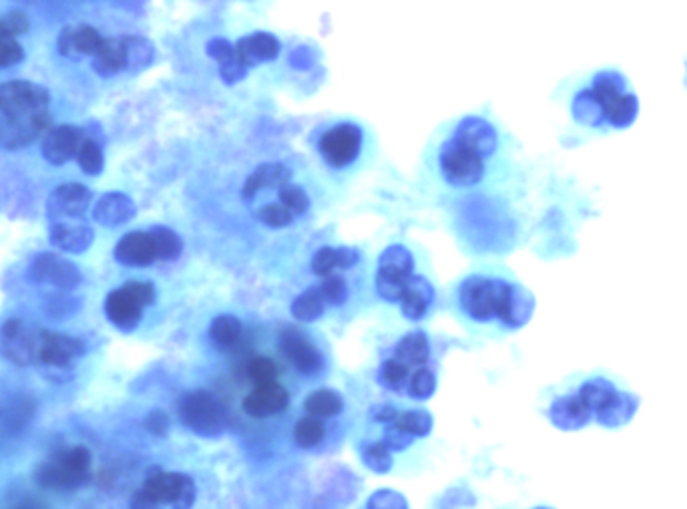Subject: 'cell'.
<instances>
[{
	"label": "cell",
	"mask_w": 687,
	"mask_h": 509,
	"mask_svg": "<svg viewBox=\"0 0 687 509\" xmlns=\"http://www.w3.org/2000/svg\"><path fill=\"white\" fill-rule=\"evenodd\" d=\"M641 407L639 395L607 373L589 375L577 387L551 401L547 417L561 431H581L589 425L603 429L627 427Z\"/></svg>",
	"instance_id": "cell-1"
},
{
	"label": "cell",
	"mask_w": 687,
	"mask_h": 509,
	"mask_svg": "<svg viewBox=\"0 0 687 509\" xmlns=\"http://www.w3.org/2000/svg\"><path fill=\"white\" fill-rule=\"evenodd\" d=\"M639 101L617 71H599L571 101V117L589 131H621L633 125Z\"/></svg>",
	"instance_id": "cell-2"
},
{
	"label": "cell",
	"mask_w": 687,
	"mask_h": 509,
	"mask_svg": "<svg viewBox=\"0 0 687 509\" xmlns=\"http://www.w3.org/2000/svg\"><path fill=\"white\" fill-rule=\"evenodd\" d=\"M49 91L31 81L0 85V149H23L37 141L51 123Z\"/></svg>",
	"instance_id": "cell-3"
},
{
	"label": "cell",
	"mask_w": 687,
	"mask_h": 509,
	"mask_svg": "<svg viewBox=\"0 0 687 509\" xmlns=\"http://www.w3.org/2000/svg\"><path fill=\"white\" fill-rule=\"evenodd\" d=\"M515 286V282L501 278L471 276L461 284V304L465 312L479 322L497 316L507 326Z\"/></svg>",
	"instance_id": "cell-4"
},
{
	"label": "cell",
	"mask_w": 687,
	"mask_h": 509,
	"mask_svg": "<svg viewBox=\"0 0 687 509\" xmlns=\"http://www.w3.org/2000/svg\"><path fill=\"white\" fill-rule=\"evenodd\" d=\"M197 487L195 481L185 473H167L161 469H151L143 487L133 495L131 507L149 509L159 505L191 507L195 503Z\"/></svg>",
	"instance_id": "cell-5"
},
{
	"label": "cell",
	"mask_w": 687,
	"mask_h": 509,
	"mask_svg": "<svg viewBox=\"0 0 687 509\" xmlns=\"http://www.w3.org/2000/svg\"><path fill=\"white\" fill-rule=\"evenodd\" d=\"M91 451L85 447H71L51 455L39 469L37 481L49 491H75L89 481Z\"/></svg>",
	"instance_id": "cell-6"
},
{
	"label": "cell",
	"mask_w": 687,
	"mask_h": 509,
	"mask_svg": "<svg viewBox=\"0 0 687 509\" xmlns=\"http://www.w3.org/2000/svg\"><path fill=\"white\" fill-rule=\"evenodd\" d=\"M85 357V343L75 336L41 330L37 365L45 369V377L63 383L73 377V367Z\"/></svg>",
	"instance_id": "cell-7"
},
{
	"label": "cell",
	"mask_w": 687,
	"mask_h": 509,
	"mask_svg": "<svg viewBox=\"0 0 687 509\" xmlns=\"http://www.w3.org/2000/svg\"><path fill=\"white\" fill-rule=\"evenodd\" d=\"M485 159L477 149L452 135L440 147V172L450 186L469 188L483 180Z\"/></svg>",
	"instance_id": "cell-8"
},
{
	"label": "cell",
	"mask_w": 687,
	"mask_h": 509,
	"mask_svg": "<svg viewBox=\"0 0 687 509\" xmlns=\"http://www.w3.org/2000/svg\"><path fill=\"white\" fill-rule=\"evenodd\" d=\"M179 419L201 437H219L225 431V411L207 391H189L179 399Z\"/></svg>",
	"instance_id": "cell-9"
},
{
	"label": "cell",
	"mask_w": 687,
	"mask_h": 509,
	"mask_svg": "<svg viewBox=\"0 0 687 509\" xmlns=\"http://www.w3.org/2000/svg\"><path fill=\"white\" fill-rule=\"evenodd\" d=\"M280 55V43L270 33H256L250 35L234 45V61L221 67L219 75L227 85H234L242 81L248 73V69L274 61Z\"/></svg>",
	"instance_id": "cell-10"
},
{
	"label": "cell",
	"mask_w": 687,
	"mask_h": 509,
	"mask_svg": "<svg viewBox=\"0 0 687 509\" xmlns=\"http://www.w3.org/2000/svg\"><path fill=\"white\" fill-rule=\"evenodd\" d=\"M362 143L364 133L356 123H336L320 135L318 151L330 167L344 169L358 159Z\"/></svg>",
	"instance_id": "cell-11"
},
{
	"label": "cell",
	"mask_w": 687,
	"mask_h": 509,
	"mask_svg": "<svg viewBox=\"0 0 687 509\" xmlns=\"http://www.w3.org/2000/svg\"><path fill=\"white\" fill-rule=\"evenodd\" d=\"M39 332L19 318H9L0 326V357L17 367L37 365Z\"/></svg>",
	"instance_id": "cell-12"
},
{
	"label": "cell",
	"mask_w": 687,
	"mask_h": 509,
	"mask_svg": "<svg viewBox=\"0 0 687 509\" xmlns=\"http://www.w3.org/2000/svg\"><path fill=\"white\" fill-rule=\"evenodd\" d=\"M29 280L35 284L53 286L61 292H71L81 284L83 274L71 260H65L53 252H43L31 262Z\"/></svg>",
	"instance_id": "cell-13"
},
{
	"label": "cell",
	"mask_w": 687,
	"mask_h": 509,
	"mask_svg": "<svg viewBox=\"0 0 687 509\" xmlns=\"http://www.w3.org/2000/svg\"><path fill=\"white\" fill-rule=\"evenodd\" d=\"M280 349L286 359L302 375H316L324 369V357L310 338L294 328H284L280 334Z\"/></svg>",
	"instance_id": "cell-14"
},
{
	"label": "cell",
	"mask_w": 687,
	"mask_h": 509,
	"mask_svg": "<svg viewBox=\"0 0 687 509\" xmlns=\"http://www.w3.org/2000/svg\"><path fill=\"white\" fill-rule=\"evenodd\" d=\"M51 222L49 240L53 246L67 254H83L91 248L95 240V232L83 216H67L55 218Z\"/></svg>",
	"instance_id": "cell-15"
},
{
	"label": "cell",
	"mask_w": 687,
	"mask_h": 509,
	"mask_svg": "<svg viewBox=\"0 0 687 509\" xmlns=\"http://www.w3.org/2000/svg\"><path fill=\"white\" fill-rule=\"evenodd\" d=\"M85 137H87L85 129L75 127V125L51 127L47 129L45 139H43V157L51 165H57V167L65 165L77 157L79 147Z\"/></svg>",
	"instance_id": "cell-16"
},
{
	"label": "cell",
	"mask_w": 687,
	"mask_h": 509,
	"mask_svg": "<svg viewBox=\"0 0 687 509\" xmlns=\"http://www.w3.org/2000/svg\"><path fill=\"white\" fill-rule=\"evenodd\" d=\"M288 405H290V395L276 381L256 385V389L242 403L244 411L250 417H256V419H266V417L280 415V413H284L288 409Z\"/></svg>",
	"instance_id": "cell-17"
},
{
	"label": "cell",
	"mask_w": 687,
	"mask_h": 509,
	"mask_svg": "<svg viewBox=\"0 0 687 509\" xmlns=\"http://www.w3.org/2000/svg\"><path fill=\"white\" fill-rule=\"evenodd\" d=\"M452 135L477 149L483 157H491L499 149V133L495 125L477 115L463 117L456 123Z\"/></svg>",
	"instance_id": "cell-18"
},
{
	"label": "cell",
	"mask_w": 687,
	"mask_h": 509,
	"mask_svg": "<svg viewBox=\"0 0 687 509\" xmlns=\"http://www.w3.org/2000/svg\"><path fill=\"white\" fill-rule=\"evenodd\" d=\"M93 69L103 79L129 71V35L105 37L93 55Z\"/></svg>",
	"instance_id": "cell-19"
},
{
	"label": "cell",
	"mask_w": 687,
	"mask_h": 509,
	"mask_svg": "<svg viewBox=\"0 0 687 509\" xmlns=\"http://www.w3.org/2000/svg\"><path fill=\"white\" fill-rule=\"evenodd\" d=\"M143 304L125 288H117L105 298V316L121 332H133L143 318Z\"/></svg>",
	"instance_id": "cell-20"
},
{
	"label": "cell",
	"mask_w": 687,
	"mask_h": 509,
	"mask_svg": "<svg viewBox=\"0 0 687 509\" xmlns=\"http://www.w3.org/2000/svg\"><path fill=\"white\" fill-rule=\"evenodd\" d=\"M93 194L81 184H63L59 186L47 200V216L49 220L67 218V216H83L91 204Z\"/></svg>",
	"instance_id": "cell-21"
},
{
	"label": "cell",
	"mask_w": 687,
	"mask_h": 509,
	"mask_svg": "<svg viewBox=\"0 0 687 509\" xmlns=\"http://www.w3.org/2000/svg\"><path fill=\"white\" fill-rule=\"evenodd\" d=\"M115 260L129 268H147L157 260L149 232H129L115 246Z\"/></svg>",
	"instance_id": "cell-22"
},
{
	"label": "cell",
	"mask_w": 687,
	"mask_h": 509,
	"mask_svg": "<svg viewBox=\"0 0 687 509\" xmlns=\"http://www.w3.org/2000/svg\"><path fill=\"white\" fill-rule=\"evenodd\" d=\"M103 39L105 37L89 25L65 27L59 35V53L71 61H81L83 57H93Z\"/></svg>",
	"instance_id": "cell-23"
},
{
	"label": "cell",
	"mask_w": 687,
	"mask_h": 509,
	"mask_svg": "<svg viewBox=\"0 0 687 509\" xmlns=\"http://www.w3.org/2000/svg\"><path fill=\"white\" fill-rule=\"evenodd\" d=\"M137 214L135 202L121 192H109L101 196L93 208V220L105 228H117L131 222Z\"/></svg>",
	"instance_id": "cell-24"
},
{
	"label": "cell",
	"mask_w": 687,
	"mask_h": 509,
	"mask_svg": "<svg viewBox=\"0 0 687 509\" xmlns=\"http://www.w3.org/2000/svg\"><path fill=\"white\" fill-rule=\"evenodd\" d=\"M292 172L282 163H262L256 167V172L244 184V200H254V196L262 190H282L290 184Z\"/></svg>",
	"instance_id": "cell-25"
},
{
	"label": "cell",
	"mask_w": 687,
	"mask_h": 509,
	"mask_svg": "<svg viewBox=\"0 0 687 509\" xmlns=\"http://www.w3.org/2000/svg\"><path fill=\"white\" fill-rule=\"evenodd\" d=\"M434 298V288L424 276H416L414 272L406 278V288L402 294V314L408 320H420L428 312V306Z\"/></svg>",
	"instance_id": "cell-26"
},
{
	"label": "cell",
	"mask_w": 687,
	"mask_h": 509,
	"mask_svg": "<svg viewBox=\"0 0 687 509\" xmlns=\"http://www.w3.org/2000/svg\"><path fill=\"white\" fill-rule=\"evenodd\" d=\"M35 413V403L29 397H15L9 403L0 405V431L19 433L25 429Z\"/></svg>",
	"instance_id": "cell-27"
},
{
	"label": "cell",
	"mask_w": 687,
	"mask_h": 509,
	"mask_svg": "<svg viewBox=\"0 0 687 509\" xmlns=\"http://www.w3.org/2000/svg\"><path fill=\"white\" fill-rule=\"evenodd\" d=\"M242 322L232 316V314H221L217 316L211 326H209V338H211V345L217 351H229L234 349L236 343L240 341L242 336Z\"/></svg>",
	"instance_id": "cell-28"
},
{
	"label": "cell",
	"mask_w": 687,
	"mask_h": 509,
	"mask_svg": "<svg viewBox=\"0 0 687 509\" xmlns=\"http://www.w3.org/2000/svg\"><path fill=\"white\" fill-rule=\"evenodd\" d=\"M394 357L406 363L408 367H420L428 361L430 357V345L426 341V336L422 332H412L404 336L402 341L396 345Z\"/></svg>",
	"instance_id": "cell-29"
},
{
	"label": "cell",
	"mask_w": 687,
	"mask_h": 509,
	"mask_svg": "<svg viewBox=\"0 0 687 509\" xmlns=\"http://www.w3.org/2000/svg\"><path fill=\"white\" fill-rule=\"evenodd\" d=\"M77 163L81 167V172L85 176H101L103 174V169H105V153H103V141L93 137V135H87L79 147V153H77Z\"/></svg>",
	"instance_id": "cell-30"
},
{
	"label": "cell",
	"mask_w": 687,
	"mask_h": 509,
	"mask_svg": "<svg viewBox=\"0 0 687 509\" xmlns=\"http://www.w3.org/2000/svg\"><path fill=\"white\" fill-rule=\"evenodd\" d=\"M324 312H326V298H324L320 286L304 290V292L292 302V314H294V318L300 320V322H314V320H318Z\"/></svg>",
	"instance_id": "cell-31"
},
{
	"label": "cell",
	"mask_w": 687,
	"mask_h": 509,
	"mask_svg": "<svg viewBox=\"0 0 687 509\" xmlns=\"http://www.w3.org/2000/svg\"><path fill=\"white\" fill-rule=\"evenodd\" d=\"M304 409L308 415L320 417V419H328V417H336L338 413H342L344 409V401L342 397L332 391V389H318L312 395H308Z\"/></svg>",
	"instance_id": "cell-32"
},
{
	"label": "cell",
	"mask_w": 687,
	"mask_h": 509,
	"mask_svg": "<svg viewBox=\"0 0 687 509\" xmlns=\"http://www.w3.org/2000/svg\"><path fill=\"white\" fill-rule=\"evenodd\" d=\"M151 238L155 244V252H157V260H165V262H173L181 256L183 252V240L165 226H155L151 228Z\"/></svg>",
	"instance_id": "cell-33"
},
{
	"label": "cell",
	"mask_w": 687,
	"mask_h": 509,
	"mask_svg": "<svg viewBox=\"0 0 687 509\" xmlns=\"http://www.w3.org/2000/svg\"><path fill=\"white\" fill-rule=\"evenodd\" d=\"M324 437H326V427H324L320 417L308 415V417L300 419L294 427V441L302 449L318 447L324 441Z\"/></svg>",
	"instance_id": "cell-34"
},
{
	"label": "cell",
	"mask_w": 687,
	"mask_h": 509,
	"mask_svg": "<svg viewBox=\"0 0 687 509\" xmlns=\"http://www.w3.org/2000/svg\"><path fill=\"white\" fill-rule=\"evenodd\" d=\"M406 278L398 272H392L388 268H378L376 272V292L382 300L386 302H400L404 288H406Z\"/></svg>",
	"instance_id": "cell-35"
},
{
	"label": "cell",
	"mask_w": 687,
	"mask_h": 509,
	"mask_svg": "<svg viewBox=\"0 0 687 509\" xmlns=\"http://www.w3.org/2000/svg\"><path fill=\"white\" fill-rule=\"evenodd\" d=\"M378 268H388L402 276H410L414 272V256L404 246L394 244L380 254Z\"/></svg>",
	"instance_id": "cell-36"
},
{
	"label": "cell",
	"mask_w": 687,
	"mask_h": 509,
	"mask_svg": "<svg viewBox=\"0 0 687 509\" xmlns=\"http://www.w3.org/2000/svg\"><path fill=\"white\" fill-rule=\"evenodd\" d=\"M410 379V367L400 359H388L380 369V383L396 393H406Z\"/></svg>",
	"instance_id": "cell-37"
},
{
	"label": "cell",
	"mask_w": 687,
	"mask_h": 509,
	"mask_svg": "<svg viewBox=\"0 0 687 509\" xmlns=\"http://www.w3.org/2000/svg\"><path fill=\"white\" fill-rule=\"evenodd\" d=\"M362 461L364 465L374 471V473H388L392 469V449L382 441H376V443H368L364 445L362 449Z\"/></svg>",
	"instance_id": "cell-38"
},
{
	"label": "cell",
	"mask_w": 687,
	"mask_h": 509,
	"mask_svg": "<svg viewBox=\"0 0 687 509\" xmlns=\"http://www.w3.org/2000/svg\"><path fill=\"white\" fill-rule=\"evenodd\" d=\"M396 427H400L402 431L410 433L412 437H426L432 431V415L428 411L416 409V411H402L398 413Z\"/></svg>",
	"instance_id": "cell-39"
},
{
	"label": "cell",
	"mask_w": 687,
	"mask_h": 509,
	"mask_svg": "<svg viewBox=\"0 0 687 509\" xmlns=\"http://www.w3.org/2000/svg\"><path fill=\"white\" fill-rule=\"evenodd\" d=\"M436 391V377L432 371L428 369H416L410 379H408V387H406V393L416 399V401H426L434 395Z\"/></svg>",
	"instance_id": "cell-40"
},
{
	"label": "cell",
	"mask_w": 687,
	"mask_h": 509,
	"mask_svg": "<svg viewBox=\"0 0 687 509\" xmlns=\"http://www.w3.org/2000/svg\"><path fill=\"white\" fill-rule=\"evenodd\" d=\"M246 375L252 383L260 385V383H270V381H276V375H278V369L274 365L272 359L268 357H252L248 363H246Z\"/></svg>",
	"instance_id": "cell-41"
},
{
	"label": "cell",
	"mask_w": 687,
	"mask_h": 509,
	"mask_svg": "<svg viewBox=\"0 0 687 509\" xmlns=\"http://www.w3.org/2000/svg\"><path fill=\"white\" fill-rule=\"evenodd\" d=\"M280 200L294 216H302V214H306L310 210V198H308V194L300 186L286 184L280 190Z\"/></svg>",
	"instance_id": "cell-42"
},
{
	"label": "cell",
	"mask_w": 687,
	"mask_h": 509,
	"mask_svg": "<svg viewBox=\"0 0 687 509\" xmlns=\"http://www.w3.org/2000/svg\"><path fill=\"white\" fill-rule=\"evenodd\" d=\"M320 290H322V294L326 298V304H332V306H340L348 298V284H346L344 278H340L336 274L324 276V282L320 284Z\"/></svg>",
	"instance_id": "cell-43"
},
{
	"label": "cell",
	"mask_w": 687,
	"mask_h": 509,
	"mask_svg": "<svg viewBox=\"0 0 687 509\" xmlns=\"http://www.w3.org/2000/svg\"><path fill=\"white\" fill-rule=\"evenodd\" d=\"M31 21L23 11H11L5 17H0V37H21L29 31Z\"/></svg>",
	"instance_id": "cell-44"
},
{
	"label": "cell",
	"mask_w": 687,
	"mask_h": 509,
	"mask_svg": "<svg viewBox=\"0 0 687 509\" xmlns=\"http://www.w3.org/2000/svg\"><path fill=\"white\" fill-rule=\"evenodd\" d=\"M258 220L270 228H284L292 224L294 214L284 204H268L258 212Z\"/></svg>",
	"instance_id": "cell-45"
},
{
	"label": "cell",
	"mask_w": 687,
	"mask_h": 509,
	"mask_svg": "<svg viewBox=\"0 0 687 509\" xmlns=\"http://www.w3.org/2000/svg\"><path fill=\"white\" fill-rule=\"evenodd\" d=\"M25 59V49L13 37H0V69L15 67Z\"/></svg>",
	"instance_id": "cell-46"
},
{
	"label": "cell",
	"mask_w": 687,
	"mask_h": 509,
	"mask_svg": "<svg viewBox=\"0 0 687 509\" xmlns=\"http://www.w3.org/2000/svg\"><path fill=\"white\" fill-rule=\"evenodd\" d=\"M336 268V248H330V246H324L320 248L314 258H312V270L316 276H328L332 274Z\"/></svg>",
	"instance_id": "cell-47"
},
{
	"label": "cell",
	"mask_w": 687,
	"mask_h": 509,
	"mask_svg": "<svg viewBox=\"0 0 687 509\" xmlns=\"http://www.w3.org/2000/svg\"><path fill=\"white\" fill-rule=\"evenodd\" d=\"M412 435L410 433H406V431H402L400 427H396L394 423H390L388 427H386V431H384V443L392 449V453L394 451H404L408 445H412Z\"/></svg>",
	"instance_id": "cell-48"
},
{
	"label": "cell",
	"mask_w": 687,
	"mask_h": 509,
	"mask_svg": "<svg viewBox=\"0 0 687 509\" xmlns=\"http://www.w3.org/2000/svg\"><path fill=\"white\" fill-rule=\"evenodd\" d=\"M145 429L151 433V435H155V437H165L167 433H169V427H171V421H169V417H167V413L165 411H161V409H155V411H151L147 417H145Z\"/></svg>",
	"instance_id": "cell-49"
},
{
	"label": "cell",
	"mask_w": 687,
	"mask_h": 509,
	"mask_svg": "<svg viewBox=\"0 0 687 509\" xmlns=\"http://www.w3.org/2000/svg\"><path fill=\"white\" fill-rule=\"evenodd\" d=\"M133 298H137L143 306H151L157 298V290L151 282H127L123 286Z\"/></svg>",
	"instance_id": "cell-50"
},
{
	"label": "cell",
	"mask_w": 687,
	"mask_h": 509,
	"mask_svg": "<svg viewBox=\"0 0 687 509\" xmlns=\"http://www.w3.org/2000/svg\"><path fill=\"white\" fill-rule=\"evenodd\" d=\"M358 260H360L358 250L348 248V246L336 248V268H340V270H350V268H354V266L358 264Z\"/></svg>",
	"instance_id": "cell-51"
},
{
	"label": "cell",
	"mask_w": 687,
	"mask_h": 509,
	"mask_svg": "<svg viewBox=\"0 0 687 509\" xmlns=\"http://www.w3.org/2000/svg\"><path fill=\"white\" fill-rule=\"evenodd\" d=\"M394 499H404V497L398 493H392V491H380V493L370 497L368 507H400L398 503H394Z\"/></svg>",
	"instance_id": "cell-52"
},
{
	"label": "cell",
	"mask_w": 687,
	"mask_h": 509,
	"mask_svg": "<svg viewBox=\"0 0 687 509\" xmlns=\"http://www.w3.org/2000/svg\"><path fill=\"white\" fill-rule=\"evenodd\" d=\"M370 415H372V419H374L376 423H386V425H390V423L396 421L398 411L392 409L390 405H376V407H372Z\"/></svg>",
	"instance_id": "cell-53"
}]
</instances>
